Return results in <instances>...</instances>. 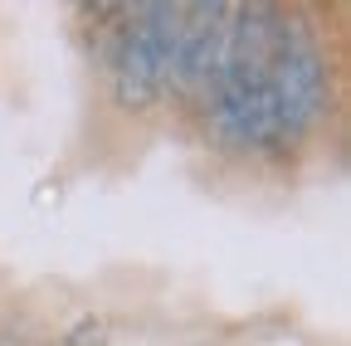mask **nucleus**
<instances>
[{
  "mask_svg": "<svg viewBox=\"0 0 351 346\" xmlns=\"http://www.w3.org/2000/svg\"><path fill=\"white\" fill-rule=\"evenodd\" d=\"M88 341H93V346H103V341H108V327H103V322H93V317H83V322H78V332L69 336V346H88Z\"/></svg>",
  "mask_w": 351,
  "mask_h": 346,
  "instance_id": "4",
  "label": "nucleus"
},
{
  "mask_svg": "<svg viewBox=\"0 0 351 346\" xmlns=\"http://www.w3.org/2000/svg\"><path fill=\"white\" fill-rule=\"evenodd\" d=\"M269 98H274V117H278V132L293 137L313 122L327 103V64L313 29L302 20L278 25V45H274V64H269Z\"/></svg>",
  "mask_w": 351,
  "mask_h": 346,
  "instance_id": "2",
  "label": "nucleus"
},
{
  "mask_svg": "<svg viewBox=\"0 0 351 346\" xmlns=\"http://www.w3.org/2000/svg\"><path fill=\"white\" fill-rule=\"evenodd\" d=\"M176 34H181V5H142L122 20L108 49V78L122 108H147L171 88Z\"/></svg>",
  "mask_w": 351,
  "mask_h": 346,
  "instance_id": "1",
  "label": "nucleus"
},
{
  "mask_svg": "<svg viewBox=\"0 0 351 346\" xmlns=\"http://www.w3.org/2000/svg\"><path fill=\"white\" fill-rule=\"evenodd\" d=\"M225 49H230V5H186L171 83L195 98H210L219 73H225Z\"/></svg>",
  "mask_w": 351,
  "mask_h": 346,
  "instance_id": "3",
  "label": "nucleus"
}]
</instances>
